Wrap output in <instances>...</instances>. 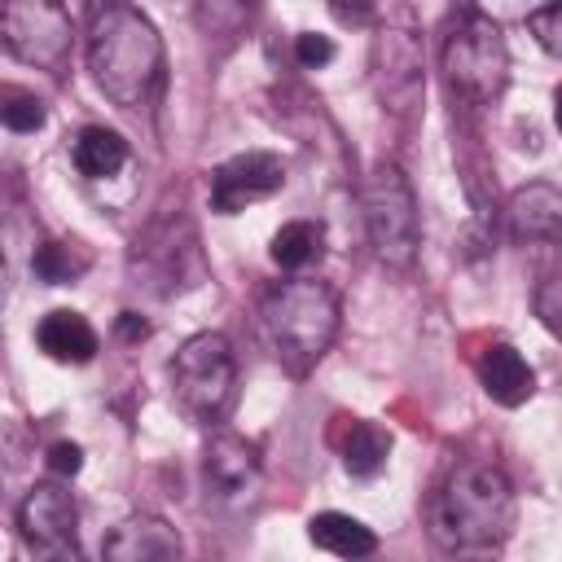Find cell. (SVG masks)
I'll return each mask as SVG.
<instances>
[{
    "label": "cell",
    "mask_w": 562,
    "mask_h": 562,
    "mask_svg": "<svg viewBox=\"0 0 562 562\" xmlns=\"http://www.w3.org/2000/svg\"><path fill=\"white\" fill-rule=\"evenodd\" d=\"M92 83L123 110L145 105L162 83V35L127 0H105L88 31Z\"/></svg>",
    "instance_id": "cell-1"
},
{
    "label": "cell",
    "mask_w": 562,
    "mask_h": 562,
    "mask_svg": "<svg viewBox=\"0 0 562 562\" xmlns=\"http://www.w3.org/2000/svg\"><path fill=\"white\" fill-rule=\"evenodd\" d=\"M509 531H514V487L487 461L461 465L430 501V536L448 553L496 549Z\"/></svg>",
    "instance_id": "cell-2"
},
{
    "label": "cell",
    "mask_w": 562,
    "mask_h": 562,
    "mask_svg": "<svg viewBox=\"0 0 562 562\" xmlns=\"http://www.w3.org/2000/svg\"><path fill=\"white\" fill-rule=\"evenodd\" d=\"M263 334L290 373H307L338 334V294L325 281H281L263 299Z\"/></svg>",
    "instance_id": "cell-3"
},
{
    "label": "cell",
    "mask_w": 562,
    "mask_h": 562,
    "mask_svg": "<svg viewBox=\"0 0 562 562\" xmlns=\"http://www.w3.org/2000/svg\"><path fill=\"white\" fill-rule=\"evenodd\" d=\"M505 75H509V48L501 26L483 13H461L443 40V79L452 97L487 105L505 88Z\"/></svg>",
    "instance_id": "cell-4"
},
{
    "label": "cell",
    "mask_w": 562,
    "mask_h": 562,
    "mask_svg": "<svg viewBox=\"0 0 562 562\" xmlns=\"http://www.w3.org/2000/svg\"><path fill=\"white\" fill-rule=\"evenodd\" d=\"M364 228L373 241V255L386 268H413L417 259V198L395 162H378L360 189Z\"/></svg>",
    "instance_id": "cell-5"
},
{
    "label": "cell",
    "mask_w": 562,
    "mask_h": 562,
    "mask_svg": "<svg viewBox=\"0 0 562 562\" xmlns=\"http://www.w3.org/2000/svg\"><path fill=\"white\" fill-rule=\"evenodd\" d=\"M171 386L176 400L189 417L198 422H224L228 404H233V386H237V360L224 334H193L176 360H171Z\"/></svg>",
    "instance_id": "cell-6"
},
{
    "label": "cell",
    "mask_w": 562,
    "mask_h": 562,
    "mask_svg": "<svg viewBox=\"0 0 562 562\" xmlns=\"http://www.w3.org/2000/svg\"><path fill=\"white\" fill-rule=\"evenodd\" d=\"M0 44L35 70L61 75L75 48L66 0H0Z\"/></svg>",
    "instance_id": "cell-7"
},
{
    "label": "cell",
    "mask_w": 562,
    "mask_h": 562,
    "mask_svg": "<svg viewBox=\"0 0 562 562\" xmlns=\"http://www.w3.org/2000/svg\"><path fill=\"white\" fill-rule=\"evenodd\" d=\"M132 272L154 294H162V299L176 294V290L198 285L206 277V268H202V250H198L193 224L184 220V228H180V215L176 220H158L145 237H136V246H132Z\"/></svg>",
    "instance_id": "cell-8"
},
{
    "label": "cell",
    "mask_w": 562,
    "mask_h": 562,
    "mask_svg": "<svg viewBox=\"0 0 562 562\" xmlns=\"http://www.w3.org/2000/svg\"><path fill=\"white\" fill-rule=\"evenodd\" d=\"M18 531L26 540L31 553H44V558H75V531H79V509H75V496L57 483H35L26 492V501L18 505Z\"/></svg>",
    "instance_id": "cell-9"
},
{
    "label": "cell",
    "mask_w": 562,
    "mask_h": 562,
    "mask_svg": "<svg viewBox=\"0 0 562 562\" xmlns=\"http://www.w3.org/2000/svg\"><path fill=\"white\" fill-rule=\"evenodd\" d=\"M285 184V162L268 149H246L233 154L215 167L211 176V211L220 215H237L259 198H272Z\"/></svg>",
    "instance_id": "cell-10"
},
{
    "label": "cell",
    "mask_w": 562,
    "mask_h": 562,
    "mask_svg": "<svg viewBox=\"0 0 562 562\" xmlns=\"http://www.w3.org/2000/svg\"><path fill=\"white\" fill-rule=\"evenodd\" d=\"M202 479H206V496L215 501L250 496V487L259 483V448L237 430H215L202 452Z\"/></svg>",
    "instance_id": "cell-11"
},
{
    "label": "cell",
    "mask_w": 562,
    "mask_h": 562,
    "mask_svg": "<svg viewBox=\"0 0 562 562\" xmlns=\"http://www.w3.org/2000/svg\"><path fill=\"white\" fill-rule=\"evenodd\" d=\"M373 61H378V97H382L395 114L413 110V105L422 101V88H426L417 40H413L408 31H382Z\"/></svg>",
    "instance_id": "cell-12"
},
{
    "label": "cell",
    "mask_w": 562,
    "mask_h": 562,
    "mask_svg": "<svg viewBox=\"0 0 562 562\" xmlns=\"http://www.w3.org/2000/svg\"><path fill=\"white\" fill-rule=\"evenodd\" d=\"M180 549H184L180 544V531L171 522L154 518V514L123 518L105 536V544H101V553L110 562H167V558H180Z\"/></svg>",
    "instance_id": "cell-13"
},
{
    "label": "cell",
    "mask_w": 562,
    "mask_h": 562,
    "mask_svg": "<svg viewBox=\"0 0 562 562\" xmlns=\"http://www.w3.org/2000/svg\"><path fill=\"white\" fill-rule=\"evenodd\" d=\"M509 233L518 241H558L562 233V193L549 180H531L509 198Z\"/></svg>",
    "instance_id": "cell-14"
},
{
    "label": "cell",
    "mask_w": 562,
    "mask_h": 562,
    "mask_svg": "<svg viewBox=\"0 0 562 562\" xmlns=\"http://www.w3.org/2000/svg\"><path fill=\"white\" fill-rule=\"evenodd\" d=\"M479 382H483V391H487L496 404L518 408V404H527L531 391H536V369L522 360L518 347L492 342V347L479 356Z\"/></svg>",
    "instance_id": "cell-15"
},
{
    "label": "cell",
    "mask_w": 562,
    "mask_h": 562,
    "mask_svg": "<svg viewBox=\"0 0 562 562\" xmlns=\"http://www.w3.org/2000/svg\"><path fill=\"white\" fill-rule=\"evenodd\" d=\"M35 342L48 360L57 364H88L97 356V329L88 325V316L70 312V307H57L48 312L40 325H35Z\"/></svg>",
    "instance_id": "cell-16"
},
{
    "label": "cell",
    "mask_w": 562,
    "mask_h": 562,
    "mask_svg": "<svg viewBox=\"0 0 562 562\" xmlns=\"http://www.w3.org/2000/svg\"><path fill=\"white\" fill-rule=\"evenodd\" d=\"M307 536H312L316 549H325V553H334V558H364V553L378 549V536H373L360 518L338 514V509L316 514V518L307 522Z\"/></svg>",
    "instance_id": "cell-17"
},
{
    "label": "cell",
    "mask_w": 562,
    "mask_h": 562,
    "mask_svg": "<svg viewBox=\"0 0 562 562\" xmlns=\"http://www.w3.org/2000/svg\"><path fill=\"white\" fill-rule=\"evenodd\" d=\"M70 158H75L79 176H88V180H105V176H114V171L127 162V140H123L114 127L88 123V127L75 136Z\"/></svg>",
    "instance_id": "cell-18"
},
{
    "label": "cell",
    "mask_w": 562,
    "mask_h": 562,
    "mask_svg": "<svg viewBox=\"0 0 562 562\" xmlns=\"http://www.w3.org/2000/svg\"><path fill=\"white\" fill-rule=\"evenodd\" d=\"M391 457V430H382L378 422H356L342 439V465L356 479H373Z\"/></svg>",
    "instance_id": "cell-19"
},
{
    "label": "cell",
    "mask_w": 562,
    "mask_h": 562,
    "mask_svg": "<svg viewBox=\"0 0 562 562\" xmlns=\"http://www.w3.org/2000/svg\"><path fill=\"white\" fill-rule=\"evenodd\" d=\"M321 246H325V228L316 220H290L272 233V263L285 272H299L312 259H321Z\"/></svg>",
    "instance_id": "cell-20"
},
{
    "label": "cell",
    "mask_w": 562,
    "mask_h": 562,
    "mask_svg": "<svg viewBox=\"0 0 562 562\" xmlns=\"http://www.w3.org/2000/svg\"><path fill=\"white\" fill-rule=\"evenodd\" d=\"M88 263H92V255L79 241H44L31 255V272L44 285H70V281H79L88 272Z\"/></svg>",
    "instance_id": "cell-21"
},
{
    "label": "cell",
    "mask_w": 562,
    "mask_h": 562,
    "mask_svg": "<svg viewBox=\"0 0 562 562\" xmlns=\"http://www.w3.org/2000/svg\"><path fill=\"white\" fill-rule=\"evenodd\" d=\"M0 123H4L9 132H18V136H31V132H40V127L48 123V110H44V101H40L31 88H22V83H0Z\"/></svg>",
    "instance_id": "cell-22"
},
{
    "label": "cell",
    "mask_w": 562,
    "mask_h": 562,
    "mask_svg": "<svg viewBox=\"0 0 562 562\" xmlns=\"http://www.w3.org/2000/svg\"><path fill=\"white\" fill-rule=\"evenodd\" d=\"M189 4L206 35H237L255 9V0H189Z\"/></svg>",
    "instance_id": "cell-23"
},
{
    "label": "cell",
    "mask_w": 562,
    "mask_h": 562,
    "mask_svg": "<svg viewBox=\"0 0 562 562\" xmlns=\"http://www.w3.org/2000/svg\"><path fill=\"white\" fill-rule=\"evenodd\" d=\"M527 26L536 31V40H540V48L544 53H562V4L558 0H549V4H540L536 13H527Z\"/></svg>",
    "instance_id": "cell-24"
},
{
    "label": "cell",
    "mask_w": 562,
    "mask_h": 562,
    "mask_svg": "<svg viewBox=\"0 0 562 562\" xmlns=\"http://www.w3.org/2000/svg\"><path fill=\"white\" fill-rule=\"evenodd\" d=\"M294 57H299V66L321 70V66L334 61V40H329V35H316V31H303V35L294 40Z\"/></svg>",
    "instance_id": "cell-25"
},
{
    "label": "cell",
    "mask_w": 562,
    "mask_h": 562,
    "mask_svg": "<svg viewBox=\"0 0 562 562\" xmlns=\"http://www.w3.org/2000/svg\"><path fill=\"white\" fill-rule=\"evenodd\" d=\"M48 470H53V474H61V479L79 474V470H83V448H79V443H70V439L53 443V448H48Z\"/></svg>",
    "instance_id": "cell-26"
},
{
    "label": "cell",
    "mask_w": 562,
    "mask_h": 562,
    "mask_svg": "<svg viewBox=\"0 0 562 562\" xmlns=\"http://www.w3.org/2000/svg\"><path fill=\"white\" fill-rule=\"evenodd\" d=\"M558 277H544L540 281V290H536V312H540V321H544V329H553L558 334V316H562V307H558Z\"/></svg>",
    "instance_id": "cell-27"
},
{
    "label": "cell",
    "mask_w": 562,
    "mask_h": 562,
    "mask_svg": "<svg viewBox=\"0 0 562 562\" xmlns=\"http://www.w3.org/2000/svg\"><path fill=\"white\" fill-rule=\"evenodd\" d=\"M329 9H334L338 22H351V26H364L373 18V9L364 0H329Z\"/></svg>",
    "instance_id": "cell-28"
},
{
    "label": "cell",
    "mask_w": 562,
    "mask_h": 562,
    "mask_svg": "<svg viewBox=\"0 0 562 562\" xmlns=\"http://www.w3.org/2000/svg\"><path fill=\"white\" fill-rule=\"evenodd\" d=\"M119 338H123V342H140V338H149V321H140L136 312H123V316H119Z\"/></svg>",
    "instance_id": "cell-29"
}]
</instances>
